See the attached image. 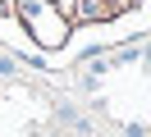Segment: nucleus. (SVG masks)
Segmentation results:
<instances>
[{
    "instance_id": "obj_2",
    "label": "nucleus",
    "mask_w": 151,
    "mask_h": 137,
    "mask_svg": "<svg viewBox=\"0 0 151 137\" xmlns=\"http://www.w3.org/2000/svg\"><path fill=\"white\" fill-rule=\"evenodd\" d=\"M147 60H151V46H147Z\"/></svg>"
},
{
    "instance_id": "obj_1",
    "label": "nucleus",
    "mask_w": 151,
    "mask_h": 137,
    "mask_svg": "<svg viewBox=\"0 0 151 137\" xmlns=\"http://www.w3.org/2000/svg\"><path fill=\"white\" fill-rule=\"evenodd\" d=\"M14 73H19V64H14V60H5V55H0V78H14Z\"/></svg>"
}]
</instances>
